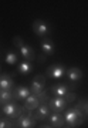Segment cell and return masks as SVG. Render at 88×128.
<instances>
[{
  "label": "cell",
  "mask_w": 88,
  "mask_h": 128,
  "mask_svg": "<svg viewBox=\"0 0 88 128\" xmlns=\"http://www.w3.org/2000/svg\"><path fill=\"white\" fill-rule=\"evenodd\" d=\"M64 120H65V122L68 124L70 128H77L87 118H85L83 111H80L78 108L73 107V108H67V111H65V114H64Z\"/></svg>",
  "instance_id": "cell-1"
},
{
  "label": "cell",
  "mask_w": 88,
  "mask_h": 128,
  "mask_svg": "<svg viewBox=\"0 0 88 128\" xmlns=\"http://www.w3.org/2000/svg\"><path fill=\"white\" fill-rule=\"evenodd\" d=\"M16 128H36V120L33 118V111H28L26 115H20L13 121Z\"/></svg>",
  "instance_id": "cell-2"
},
{
  "label": "cell",
  "mask_w": 88,
  "mask_h": 128,
  "mask_svg": "<svg viewBox=\"0 0 88 128\" xmlns=\"http://www.w3.org/2000/svg\"><path fill=\"white\" fill-rule=\"evenodd\" d=\"M1 111H3V114H6L7 117H10V120H16V118H19L20 115H21L23 107H20L17 102L11 101V102H7V104L3 105Z\"/></svg>",
  "instance_id": "cell-3"
},
{
  "label": "cell",
  "mask_w": 88,
  "mask_h": 128,
  "mask_svg": "<svg viewBox=\"0 0 88 128\" xmlns=\"http://www.w3.org/2000/svg\"><path fill=\"white\" fill-rule=\"evenodd\" d=\"M48 107L53 112H63L67 108V101L64 100V97H53L48 101Z\"/></svg>",
  "instance_id": "cell-4"
},
{
  "label": "cell",
  "mask_w": 88,
  "mask_h": 128,
  "mask_svg": "<svg viewBox=\"0 0 88 128\" xmlns=\"http://www.w3.org/2000/svg\"><path fill=\"white\" fill-rule=\"evenodd\" d=\"M33 30L38 37H43V38H47V36L50 34L48 24L46 22H43V20H34L33 22Z\"/></svg>",
  "instance_id": "cell-5"
},
{
  "label": "cell",
  "mask_w": 88,
  "mask_h": 128,
  "mask_svg": "<svg viewBox=\"0 0 88 128\" xmlns=\"http://www.w3.org/2000/svg\"><path fill=\"white\" fill-rule=\"evenodd\" d=\"M44 86H46V77L41 74L36 76L31 82V94L33 96H40L44 91Z\"/></svg>",
  "instance_id": "cell-6"
},
{
  "label": "cell",
  "mask_w": 88,
  "mask_h": 128,
  "mask_svg": "<svg viewBox=\"0 0 88 128\" xmlns=\"http://www.w3.org/2000/svg\"><path fill=\"white\" fill-rule=\"evenodd\" d=\"M67 73V70H65L64 66H61V64H53L50 66L48 68H47V77L50 78H61L64 74Z\"/></svg>",
  "instance_id": "cell-7"
},
{
  "label": "cell",
  "mask_w": 88,
  "mask_h": 128,
  "mask_svg": "<svg viewBox=\"0 0 88 128\" xmlns=\"http://www.w3.org/2000/svg\"><path fill=\"white\" fill-rule=\"evenodd\" d=\"M50 111L51 110H50V107H48V104H43L34 111L33 118L36 120V121H46V120H48V117L51 115Z\"/></svg>",
  "instance_id": "cell-8"
},
{
  "label": "cell",
  "mask_w": 88,
  "mask_h": 128,
  "mask_svg": "<svg viewBox=\"0 0 88 128\" xmlns=\"http://www.w3.org/2000/svg\"><path fill=\"white\" fill-rule=\"evenodd\" d=\"M13 98L14 101H20V100H26L28 96H31V90H28L27 87L24 86H19L13 90Z\"/></svg>",
  "instance_id": "cell-9"
},
{
  "label": "cell",
  "mask_w": 88,
  "mask_h": 128,
  "mask_svg": "<svg viewBox=\"0 0 88 128\" xmlns=\"http://www.w3.org/2000/svg\"><path fill=\"white\" fill-rule=\"evenodd\" d=\"M40 105H41V102H40V100H38V97L37 96H33V94H31V96H28L27 98L24 100V105H23V107L27 111H36Z\"/></svg>",
  "instance_id": "cell-10"
},
{
  "label": "cell",
  "mask_w": 88,
  "mask_h": 128,
  "mask_svg": "<svg viewBox=\"0 0 88 128\" xmlns=\"http://www.w3.org/2000/svg\"><path fill=\"white\" fill-rule=\"evenodd\" d=\"M48 121H50V125L53 128H63L65 124L64 115H61L60 112H53V114L48 117Z\"/></svg>",
  "instance_id": "cell-11"
},
{
  "label": "cell",
  "mask_w": 88,
  "mask_h": 128,
  "mask_svg": "<svg viewBox=\"0 0 88 128\" xmlns=\"http://www.w3.org/2000/svg\"><path fill=\"white\" fill-rule=\"evenodd\" d=\"M14 87L13 78L10 77L9 74H1L0 76V90H4V91H11Z\"/></svg>",
  "instance_id": "cell-12"
},
{
  "label": "cell",
  "mask_w": 88,
  "mask_h": 128,
  "mask_svg": "<svg viewBox=\"0 0 88 128\" xmlns=\"http://www.w3.org/2000/svg\"><path fill=\"white\" fill-rule=\"evenodd\" d=\"M68 91L70 88L65 84H56V86H53L50 88V92L54 94V97H64L65 94H68Z\"/></svg>",
  "instance_id": "cell-13"
},
{
  "label": "cell",
  "mask_w": 88,
  "mask_h": 128,
  "mask_svg": "<svg viewBox=\"0 0 88 128\" xmlns=\"http://www.w3.org/2000/svg\"><path fill=\"white\" fill-rule=\"evenodd\" d=\"M67 77L71 82H77L83 78V71L78 67H71V68L67 70Z\"/></svg>",
  "instance_id": "cell-14"
},
{
  "label": "cell",
  "mask_w": 88,
  "mask_h": 128,
  "mask_svg": "<svg viewBox=\"0 0 88 128\" xmlns=\"http://www.w3.org/2000/svg\"><path fill=\"white\" fill-rule=\"evenodd\" d=\"M19 50H20V53H21V57H23L26 61H30V60H33L36 57V53H34V50H33L30 46H26V44H24L23 47H20Z\"/></svg>",
  "instance_id": "cell-15"
},
{
  "label": "cell",
  "mask_w": 88,
  "mask_h": 128,
  "mask_svg": "<svg viewBox=\"0 0 88 128\" xmlns=\"http://www.w3.org/2000/svg\"><path fill=\"white\" fill-rule=\"evenodd\" d=\"M41 50H43L44 54H48V56H53L54 53H56L54 44H53L48 38H43L41 40Z\"/></svg>",
  "instance_id": "cell-16"
},
{
  "label": "cell",
  "mask_w": 88,
  "mask_h": 128,
  "mask_svg": "<svg viewBox=\"0 0 88 128\" xmlns=\"http://www.w3.org/2000/svg\"><path fill=\"white\" fill-rule=\"evenodd\" d=\"M14 101L13 98V92L11 91H4V90H0V104L4 105L7 102H11Z\"/></svg>",
  "instance_id": "cell-17"
},
{
  "label": "cell",
  "mask_w": 88,
  "mask_h": 128,
  "mask_svg": "<svg viewBox=\"0 0 88 128\" xmlns=\"http://www.w3.org/2000/svg\"><path fill=\"white\" fill-rule=\"evenodd\" d=\"M33 70V64L30 61H21L19 64V71L21 74H28Z\"/></svg>",
  "instance_id": "cell-18"
},
{
  "label": "cell",
  "mask_w": 88,
  "mask_h": 128,
  "mask_svg": "<svg viewBox=\"0 0 88 128\" xmlns=\"http://www.w3.org/2000/svg\"><path fill=\"white\" fill-rule=\"evenodd\" d=\"M6 63L7 64H16L17 63V56L14 54L13 51H9L6 54Z\"/></svg>",
  "instance_id": "cell-19"
},
{
  "label": "cell",
  "mask_w": 88,
  "mask_h": 128,
  "mask_svg": "<svg viewBox=\"0 0 88 128\" xmlns=\"http://www.w3.org/2000/svg\"><path fill=\"white\" fill-rule=\"evenodd\" d=\"M13 121L10 118H0V128H13Z\"/></svg>",
  "instance_id": "cell-20"
},
{
  "label": "cell",
  "mask_w": 88,
  "mask_h": 128,
  "mask_svg": "<svg viewBox=\"0 0 88 128\" xmlns=\"http://www.w3.org/2000/svg\"><path fill=\"white\" fill-rule=\"evenodd\" d=\"M38 97V100H40V102H41V105L43 104H48V101H50V98H48V94H47V91L44 90V91L40 94V96H37Z\"/></svg>",
  "instance_id": "cell-21"
},
{
  "label": "cell",
  "mask_w": 88,
  "mask_h": 128,
  "mask_svg": "<svg viewBox=\"0 0 88 128\" xmlns=\"http://www.w3.org/2000/svg\"><path fill=\"white\" fill-rule=\"evenodd\" d=\"M13 44L17 47V48H20V47L24 46V41H23V38H21L20 36H16V37L13 38Z\"/></svg>",
  "instance_id": "cell-22"
},
{
  "label": "cell",
  "mask_w": 88,
  "mask_h": 128,
  "mask_svg": "<svg viewBox=\"0 0 88 128\" xmlns=\"http://www.w3.org/2000/svg\"><path fill=\"white\" fill-rule=\"evenodd\" d=\"M64 100L67 101V104H68V102H74L75 101V94L74 92H68V94H65Z\"/></svg>",
  "instance_id": "cell-23"
},
{
  "label": "cell",
  "mask_w": 88,
  "mask_h": 128,
  "mask_svg": "<svg viewBox=\"0 0 88 128\" xmlns=\"http://www.w3.org/2000/svg\"><path fill=\"white\" fill-rule=\"evenodd\" d=\"M46 61V56L41 54V56H38V63H44Z\"/></svg>",
  "instance_id": "cell-24"
},
{
  "label": "cell",
  "mask_w": 88,
  "mask_h": 128,
  "mask_svg": "<svg viewBox=\"0 0 88 128\" xmlns=\"http://www.w3.org/2000/svg\"><path fill=\"white\" fill-rule=\"evenodd\" d=\"M38 128H53V127L48 125V124H41V125H38Z\"/></svg>",
  "instance_id": "cell-25"
},
{
  "label": "cell",
  "mask_w": 88,
  "mask_h": 128,
  "mask_svg": "<svg viewBox=\"0 0 88 128\" xmlns=\"http://www.w3.org/2000/svg\"><path fill=\"white\" fill-rule=\"evenodd\" d=\"M0 70H1V67H0Z\"/></svg>",
  "instance_id": "cell-26"
},
{
  "label": "cell",
  "mask_w": 88,
  "mask_h": 128,
  "mask_svg": "<svg viewBox=\"0 0 88 128\" xmlns=\"http://www.w3.org/2000/svg\"><path fill=\"white\" fill-rule=\"evenodd\" d=\"M68 128H70V127H68Z\"/></svg>",
  "instance_id": "cell-27"
}]
</instances>
